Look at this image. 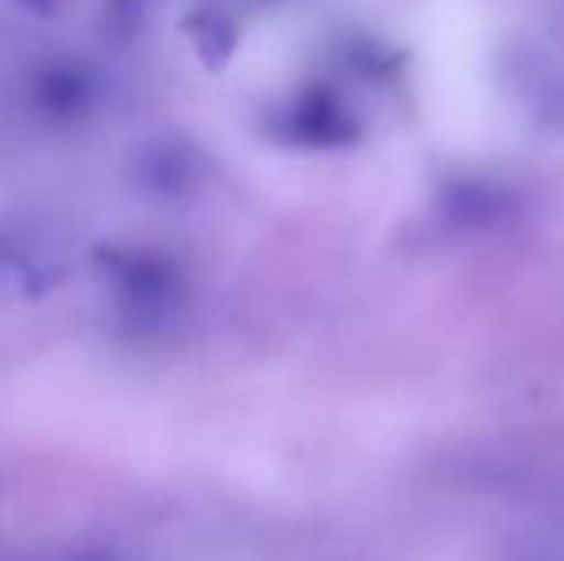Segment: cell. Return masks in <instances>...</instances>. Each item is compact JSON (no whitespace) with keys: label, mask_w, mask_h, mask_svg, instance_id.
Segmentation results:
<instances>
[{"label":"cell","mask_w":564,"mask_h":561,"mask_svg":"<svg viewBox=\"0 0 564 561\" xmlns=\"http://www.w3.org/2000/svg\"><path fill=\"white\" fill-rule=\"evenodd\" d=\"M26 93L46 116H86L102 96V76L79 56H50L33 66Z\"/></svg>","instance_id":"cell-1"},{"label":"cell","mask_w":564,"mask_h":561,"mask_svg":"<svg viewBox=\"0 0 564 561\" xmlns=\"http://www.w3.org/2000/svg\"><path fill=\"white\" fill-rule=\"evenodd\" d=\"M185 36L195 46V56L208 66V69H221L228 66V60L238 50L241 30L238 20L228 7L221 3H198L188 10V17L182 20Z\"/></svg>","instance_id":"cell-3"},{"label":"cell","mask_w":564,"mask_h":561,"mask_svg":"<svg viewBox=\"0 0 564 561\" xmlns=\"http://www.w3.org/2000/svg\"><path fill=\"white\" fill-rule=\"evenodd\" d=\"M274 122L294 132L297 139H314V142H347L357 132V122L347 112V106L337 99V93L324 86H307L294 93L278 109Z\"/></svg>","instance_id":"cell-2"},{"label":"cell","mask_w":564,"mask_h":561,"mask_svg":"<svg viewBox=\"0 0 564 561\" xmlns=\"http://www.w3.org/2000/svg\"><path fill=\"white\" fill-rule=\"evenodd\" d=\"M23 13H30V17H40V20H46V17H53L56 10H59V0H13Z\"/></svg>","instance_id":"cell-7"},{"label":"cell","mask_w":564,"mask_h":561,"mask_svg":"<svg viewBox=\"0 0 564 561\" xmlns=\"http://www.w3.org/2000/svg\"><path fill=\"white\" fill-rule=\"evenodd\" d=\"M340 56L367 79H390L400 73V53L390 43H380L373 36L364 40H350L340 46Z\"/></svg>","instance_id":"cell-5"},{"label":"cell","mask_w":564,"mask_h":561,"mask_svg":"<svg viewBox=\"0 0 564 561\" xmlns=\"http://www.w3.org/2000/svg\"><path fill=\"white\" fill-rule=\"evenodd\" d=\"M254 3H281V0H254Z\"/></svg>","instance_id":"cell-8"},{"label":"cell","mask_w":564,"mask_h":561,"mask_svg":"<svg viewBox=\"0 0 564 561\" xmlns=\"http://www.w3.org/2000/svg\"><path fill=\"white\" fill-rule=\"evenodd\" d=\"M542 112L552 119H564V76H555V83H549L539 96Z\"/></svg>","instance_id":"cell-6"},{"label":"cell","mask_w":564,"mask_h":561,"mask_svg":"<svg viewBox=\"0 0 564 561\" xmlns=\"http://www.w3.org/2000/svg\"><path fill=\"white\" fill-rule=\"evenodd\" d=\"M165 0H99V30L112 43H129L145 33Z\"/></svg>","instance_id":"cell-4"}]
</instances>
